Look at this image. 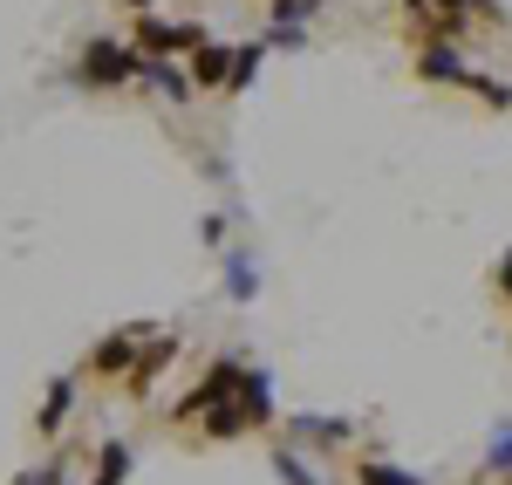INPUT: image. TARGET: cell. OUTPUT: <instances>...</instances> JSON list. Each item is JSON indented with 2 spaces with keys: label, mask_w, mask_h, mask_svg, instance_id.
<instances>
[{
  "label": "cell",
  "mask_w": 512,
  "mask_h": 485,
  "mask_svg": "<svg viewBox=\"0 0 512 485\" xmlns=\"http://www.w3.org/2000/svg\"><path fill=\"white\" fill-rule=\"evenodd\" d=\"M76 76L89 82V89H123V82H137V48H123V41H89Z\"/></svg>",
  "instance_id": "cell-1"
},
{
  "label": "cell",
  "mask_w": 512,
  "mask_h": 485,
  "mask_svg": "<svg viewBox=\"0 0 512 485\" xmlns=\"http://www.w3.org/2000/svg\"><path fill=\"white\" fill-rule=\"evenodd\" d=\"M239 369H246L239 356H219V363H212V369H205V376L192 383V390L178 397V424H192V417H205L212 404H226V397L239 390Z\"/></svg>",
  "instance_id": "cell-2"
},
{
  "label": "cell",
  "mask_w": 512,
  "mask_h": 485,
  "mask_svg": "<svg viewBox=\"0 0 512 485\" xmlns=\"http://www.w3.org/2000/svg\"><path fill=\"white\" fill-rule=\"evenodd\" d=\"M198 41H205V28H192V21H158V14H137L130 48H137V55H185V48H198Z\"/></svg>",
  "instance_id": "cell-3"
},
{
  "label": "cell",
  "mask_w": 512,
  "mask_h": 485,
  "mask_svg": "<svg viewBox=\"0 0 512 485\" xmlns=\"http://www.w3.org/2000/svg\"><path fill=\"white\" fill-rule=\"evenodd\" d=\"M144 335H151V322H137V328H123V335H110V342H96V349H89V376H130Z\"/></svg>",
  "instance_id": "cell-4"
},
{
  "label": "cell",
  "mask_w": 512,
  "mask_h": 485,
  "mask_svg": "<svg viewBox=\"0 0 512 485\" xmlns=\"http://www.w3.org/2000/svg\"><path fill=\"white\" fill-rule=\"evenodd\" d=\"M417 76H431V82H465V89H478V69H472V62H458V48H451V41H431V48L417 55Z\"/></svg>",
  "instance_id": "cell-5"
},
{
  "label": "cell",
  "mask_w": 512,
  "mask_h": 485,
  "mask_svg": "<svg viewBox=\"0 0 512 485\" xmlns=\"http://www.w3.org/2000/svg\"><path fill=\"white\" fill-rule=\"evenodd\" d=\"M233 404L253 417V431H260V424H274V383H267V369H239Z\"/></svg>",
  "instance_id": "cell-6"
},
{
  "label": "cell",
  "mask_w": 512,
  "mask_h": 485,
  "mask_svg": "<svg viewBox=\"0 0 512 485\" xmlns=\"http://www.w3.org/2000/svg\"><path fill=\"white\" fill-rule=\"evenodd\" d=\"M171 356H178V342H171V335H151V349L137 342V363H130V376H123V383L144 397V390H151V383L164 376V363H171Z\"/></svg>",
  "instance_id": "cell-7"
},
{
  "label": "cell",
  "mask_w": 512,
  "mask_h": 485,
  "mask_svg": "<svg viewBox=\"0 0 512 485\" xmlns=\"http://www.w3.org/2000/svg\"><path fill=\"white\" fill-rule=\"evenodd\" d=\"M137 76L151 82L158 96H171V103H185V96H192V76H185V69H171L164 55H137Z\"/></svg>",
  "instance_id": "cell-8"
},
{
  "label": "cell",
  "mask_w": 512,
  "mask_h": 485,
  "mask_svg": "<svg viewBox=\"0 0 512 485\" xmlns=\"http://www.w3.org/2000/svg\"><path fill=\"white\" fill-rule=\"evenodd\" d=\"M294 438H301V445H349L355 424L349 417H308V410H301V417H294Z\"/></svg>",
  "instance_id": "cell-9"
},
{
  "label": "cell",
  "mask_w": 512,
  "mask_h": 485,
  "mask_svg": "<svg viewBox=\"0 0 512 485\" xmlns=\"http://www.w3.org/2000/svg\"><path fill=\"white\" fill-rule=\"evenodd\" d=\"M226 69H233V48H219V41H198L192 48V82L198 89H219Z\"/></svg>",
  "instance_id": "cell-10"
},
{
  "label": "cell",
  "mask_w": 512,
  "mask_h": 485,
  "mask_svg": "<svg viewBox=\"0 0 512 485\" xmlns=\"http://www.w3.org/2000/svg\"><path fill=\"white\" fill-rule=\"evenodd\" d=\"M198 424H205V438H219V445H226V438H246V431H253V417H246V410H239L233 397H226V404H212L205 417H198Z\"/></svg>",
  "instance_id": "cell-11"
},
{
  "label": "cell",
  "mask_w": 512,
  "mask_h": 485,
  "mask_svg": "<svg viewBox=\"0 0 512 485\" xmlns=\"http://www.w3.org/2000/svg\"><path fill=\"white\" fill-rule=\"evenodd\" d=\"M69 404H76V383H69V376H62V383H48V404H41V417H35V431H41V438H55V431H62Z\"/></svg>",
  "instance_id": "cell-12"
},
{
  "label": "cell",
  "mask_w": 512,
  "mask_h": 485,
  "mask_svg": "<svg viewBox=\"0 0 512 485\" xmlns=\"http://www.w3.org/2000/svg\"><path fill=\"white\" fill-rule=\"evenodd\" d=\"M123 479H130V445L110 438V445L96 451V479H89V485H123Z\"/></svg>",
  "instance_id": "cell-13"
},
{
  "label": "cell",
  "mask_w": 512,
  "mask_h": 485,
  "mask_svg": "<svg viewBox=\"0 0 512 485\" xmlns=\"http://www.w3.org/2000/svg\"><path fill=\"white\" fill-rule=\"evenodd\" d=\"M226 294H233V301H253V294H260V274H253V260H246V253L226 260Z\"/></svg>",
  "instance_id": "cell-14"
},
{
  "label": "cell",
  "mask_w": 512,
  "mask_h": 485,
  "mask_svg": "<svg viewBox=\"0 0 512 485\" xmlns=\"http://www.w3.org/2000/svg\"><path fill=\"white\" fill-rule=\"evenodd\" d=\"M260 76V48H233V69H226V89H246Z\"/></svg>",
  "instance_id": "cell-15"
},
{
  "label": "cell",
  "mask_w": 512,
  "mask_h": 485,
  "mask_svg": "<svg viewBox=\"0 0 512 485\" xmlns=\"http://www.w3.org/2000/svg\"><path fill=\"white\" fill-rule=\"evenodd\" d=\"M485 465L512 479V424H499V431H492V445H485Z\"/></svg>",
  "instance_id": "cell-16"
},
{
  "label": "cell",
  "mask_w": 512,
  "mask_h": 485,
  "mask_svg": "<svg viewBox=\"0 0 512 485\" xmlns=\"http://www.w3.org/2000/svg\"><path fill=\"white\" fill-rule=\"evenodd\" d=\"M274 472H280V479H287V485H328V479H321V472H308V465H301L294 451H280V458H274Z\"/></svg>",
  "instance_id": "cell-17"
},
{
  "label": "cell",
  "mask_w": 512,
  "mask_h": 485,
  "mask_svg": "<svg viewBox=\"0 0 512 485\" xmlns=\"http://www.w3.org/2000/svg\"><path fill=\"white\" fill-rule=\"evenodd\" d=\"M362 485H424V479L403 472V465H362Z\"/></svg>",
  "instance_id": "cell-18"
},
{
  "label": "cell",
  "mask_w": 512,
  "mask_h": 485,
  "mask_svg": "<svg viewBox=\"0 0 512 485\" xmlns=\"http://www.w3.org/2000/svg\"><path fill=\"white\" fill-rule=\"evenodd\" d=\"M274 48H308V28L301 21H274Z\"/></svg>",
  "instance_id": "cell-19"
},
{
  "label": "cell",
  "mask_w": 512,
  "mask_h": 485,
  "mask_svg": "<svg viewBox=\"0 0 512 485\" xmlns=\"http://www.w3.org/2000/svg\"><path fill=\"white\" fill-rule=\"evenodd\" d=\"M14 485H55V472H21Z\"/></svg>",
  "instance_id": "cell-20"
},
{
  "label": "cell",
  "mask_w": 512,
  "mask_h": 485,
  "mask_svg": "<svg viewBox=\"0 0 512 485\" xmlns=\"http://www.w3.org/2000/svg\"><path fill=\"white\" fill-rule=\"evenodd\" d=\"M499 287H506V294H512V253H506V260H499Z\"/></svg>",
  "instance_id": "cell-21"
},
{
  "label": "cell",
  "mask_w": 512,
  "mask_h": 485,
  "mask_svg": "<svg viewBox=\"0 0 512 485\" xmlns=\"http://www.w3.org/2000/svg\"><path fill=\"white\" fill-rule=\"evenodd\" d=\"M123 7H137V14H151V0H123Z\"/></svg>",
  "instance_id": "cell-22"
}]
</instances>
